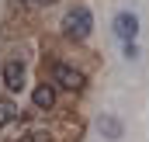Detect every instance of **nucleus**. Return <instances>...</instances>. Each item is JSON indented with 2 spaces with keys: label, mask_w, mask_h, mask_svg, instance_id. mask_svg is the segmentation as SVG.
Here are the masks:
<instances>
[{
  "label": "nucleus",
  "mask_w": 149,
  "mask_h": 142,
  "mask_svg": "<svg viewBox=\"0 0 149 142\" xmlns=\"http://www.w3.org/2000/svg\"><path fill=\"white\" fill-rule=\"evenodd\" d=\"M90 28H94V17H90L87 7H73V10H66V17H63V31H66V38L83 42V38L90 35Z\"/></svg>",
  "instance_id": "nucleus-1"
},
{
  "label": "nucleus",
  "mask_w": 149,
  "mask_h": 142,
  "mask_svg": "<svg viewBox=\"0 0 149 142\" xmlns=\"http://www.w3.org/2000/svg\"><path fill=\"white\" fill-rule=\"evenodd\" d=\"M52 83H59L66 90H80L83 87V73L73 70V66H66V63H56L52 66Z\"/></svg>",
  "instance_id": "nucleus-2"
},
{
  "label": "nucleus",
  "mask_w": 149,
  "mask_h": 142,
  "mask_svg": "<svg viewBox=\"0 0 149 142\" xmlns=\"http://www.w3.org/2000/svg\"><path fill=\"white\" fill-rule=\"evenodd\" d=\"M114 35L121 38L125 45H132V42H135V35H139V17H135L132 10H121V14L114 17Z\"/></svg>",
  "instance_id": "nucleus-3"
},
{
  "label": "nucleus",
  "mask_w": 149,
  "mask_h": 142,
  "mask_svg": "<svg viewBox=\"0 0 149 142\" xmlns=\"http://www.w3.org/2000/svg\"><path fill=\"white\" fill-rule=\"evenodd\" d=\"M21 83H24V66H21L17 59H10V63L3 66V87H7V90H21Z\"/></svg>",
  "instance_id": "nucleus-4"
},
{
  "label": "nucleus",
  "mask_w": 149,
  "mask_h": 142,
  "mask_svg": "<svg viewBox=\"0 0 149 142\" xmlns=\"http://www.w3.org/2000/svg\"><path fill=\"white\" fill-rule=\"evenodd\" d=\"M31 101H35L38 111H52V104H56V90H52L49 83H38L35 94H31Z\"/></svg>",
  "instance_id": "nucleus-5"
},
{
  "label": "nucleus",
  "mask_w": 149,
  "mask_h": 142,
  "mask_svg": "<svg viewBox=\"0 0 149 142\" xmlns=\"http://www.w3.org/2000/svg\"><path fill=\"white\" fill-rule=\"evenodd\" d=\"M101 132H104L108 139H121V121L111 118V114H104V118H101Z\"/></svg>",
  "instance_id": "nucleus-6"
},
{
  "label": "nucleus",
  "mask_w": 149,
  "mask_h": 142,
  "mask_svg": "<svg viewBox=\"0 0 149 142\" xmlns=\"http://www.w3.org/2000/svg\"><path fill=\"white\" fill-rule=\"evenodd\" d=\"M17 118V107H14V101H0V128L3 125H10Z\"/></svg>",
  "instance_id": "nucleus-7"
},
{
  "label": "nucleus",
  "mask_w": 149,
  "mask_h": 142,
  "mask_svg": "<svg viewBox=\"0 0 149 142\" xmlns=\"http://www.w3.org/2000/svg\"><path fill=\"white\" fill-rule=\"evenodd\" d=\"M24 142H49V135H28Z\"/></svg>",
  "instance_id": "nucleus-8"
},
{
  "label": "nucleus",
  "mask_w": 149,
  "mask_h": 142,
  "mask_svg": "<svg viewBox=\"0 0 149 142\" xmlns=\"http://www.w3.org/2000/svg\"><path fill=\"white\" fill-rule=\"evenodd\" d=\"M35 3H52V0H35Z\"/></svg>",
  "instance_id": "nucleus-9"
}]
</instances>
